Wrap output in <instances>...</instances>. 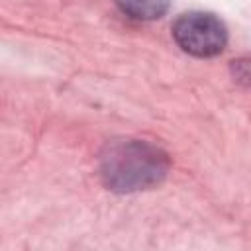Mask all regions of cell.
I'll list each match as a JSON object with an SVG mask.
<instances>
[{
    "mask_svg": "<svg viewBox=\"0 0 251 251\" xmlns=\"http://www.w3.org/2000/svg\"><path fill=\"white\" fill-rule=\"evenodd\" d=\"M116 4L122 12L137 20L161 18L169 8V0H116Z\"/></svg>",
    "mask_w": 251,
    "mask_h": 251,
    "instance_id": "cell-3",
    "label": "cell"
},
{
    "mask_svg": "<svg viewBox=\"0 0 251 251\" xmlns=\"http://www.w3.org/2000/svg\"><path fill=\"white\" fill-rule=\"evenodd\" d=\"M167 173V157L145 141H116L102 155V176L112 190L129 192L157 184Z\"/></svg>",
    "mask_w": 251,
    "mask_h": 251,
    "instance_id": "cell-1",
    "label": "cell"
},
{
    "mask_svg": "<svg viewBox=\"0 0 251 251\" xmlns=\"http://www.w3.org/2000/svg\"><path fill=\"white\" fill-rule=\"evenodd\" d=\"M173 37L182 51L196 57H212L226 47L227 31L216 16L206 12H190L182 14L175 22Z\"/></svg>",
    "mask_w": 251,
    "mask_h": 251,
    "instance_id": "cell-2",
    "label": "cell"
},
{
    "mask_svg": "<svg viewBox=\"0 0 251 251\" xmlns=\"http://www.w3.org/2000/svg\"><path fill=\"white\" fill-rule=\"evenodd\" d=\"M233 73L237 80H245L247 84H251V61H237L233 65Z\"/></svg>",
    "mask_w": 251,
    "mask_h": 251,
    "instance_id": "cell-4",
    "label": "cell"
}]
</instances>
